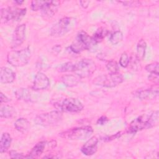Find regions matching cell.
Here are the masks:
<instances>
[{"mask_svg": "<svg viewBox=\"0 0 159 159\" xmlns=\"http://www.w3.org/2000/svg\"><path fill=\"white\" fill-rule=\"evenodd\" d=\"M31 56L30 50L26 47L20 50H12L8 52L7 60L14 66H22L28 63Z\"/></svg>", "mask_w": 159, "mask_h": 159, "instance_id": "cell-1", "label": "cell"}, {"mask_svg": "<svg viewBox=\"0 0 159 159\" xmlns=\"http://www.w3.org/2000/svg\"><path fill=\"white\" fill-rule=\"evenodd\" d=\"M76 25V19L65 17L59 20L50 29V35L54 37H61L70 32Z\"/></svg>", "mask_w": 159, "mask_h": 159, "instance_id": "cell-2", "label": "cell"}, {"mask_svg": "<svg viewBox=\"0 0 159 159\" xmlns=\"http://www.w3.org/2000/svg\"><path fill=\"white\" fill-rule=\"evenodd\" d=\"M93 132L91 126H82L75 127L62 132L60 135L65 139L70 140H84L89 137Z\"/></svg>", "mask_w": 159, "mask_h": 159, "instance_id": "cell-3", "label": "cell"}, {"mask_svg": "<svg viewBox=\"0 0 159 159\" xmlns=\"http://www.w3.org/2000/svg\"><path fill=\"white\" fill-rule=\"evenodd\" d=\"M62 119V114L60 111H53L39 114L36 116L34 122L36 124L43 127L53 126L59 124Z\"/></svg>", "mask_w": 159, "mask_h": 159, "instance_id": "cell-4", "label": "cell"}, {"mask_svg": "<svg viewBox=\"0 0 159 159\" xmlns=\"http://www.w3.org/2000/svg\"><path fill=\"white\" fill-rule=\"evenodd\" d=\"M25 8H17L16 7H8L1 10V20L2 23L11 21L20 20L26 14Z\"/></svg>", "mask_w": 159, "mask_h": 159, "instance_id": "cell-5", "label": "cell"}, {"mask_svg": "<svg viewBox=\"0 0 159 159\" xmlns=\"http://www.w3.org/2000/svg\"><path fill=\"white\" fill-rule=\"evenodd\" d=\"M124 81L123 76L119 73H109L106 75L98 76L94 80V83L107 88H112L122 83Z\"/></svg>", "mask_w": 159, "mask_h": 159, "instance_id": "cell-6", "label": "cell"}, {"mask_svg": "<svg viewBox=\"0 0 159 159\" xmlns=\"http://www.w3.org/2000/svg\"><path fill=\"white\" fill-rule=\"evenodd\" d=\"M95 63L91 59H83L75 64L74 71L81 78L91 75L96 70Z\"/></svg>", "mask_w": 159, "mask_h": 159, "instance_id": "cell-7", "label": "cell"}, {"mask_svg": "<svg viewBox=\"0 0 159 159\" xmlns=\"http://www.w3.org/2000/svg\"><path fill=\"white\" fill-rule=\"evenodd\" d=\"M58 111L66 112H78L83 110V105L78 99L72 98H65L60 104H57Z\"/></svg>", "mask_w": 159, "mask_h": 159, "instance_id": "cell-8", "label": "cell"}, {"mask_svg": "<svg viewBox=\"0 0 159 159\" xmlns=\"http://www.w3.org/2000/svg\"><path fill=\"white\" fill-rule=\"evenodd\" d=\"M60 5L58 1H47L41 10V14L44 19H48L52 17L57 12Z\"/></svg>", "mask_w": 159, "mask_h": 159, "instance_id": "cell-9", "label": "cell"}, {"mask_svg": "<svg viewBox=\"0 0 159 159\" xmlns=\"http://www.w3.org/2000/svg\"><path fill=\"white\" fill-rule=\"evenodd\" d=\"M148 116L142 115L133 120L129 125V132L135 133L144 129H148Z\"/></svg>", "mask_w": 159, "mask_h": 159, "instance_id": "cell-10", "label": "cell"}, {"mask_svg": "<svg viewBox=\"0 0 159 159\" xmlns=\"http://www.w3.org/2000/svg\"><path fill=\"white\" fill-rule=\"evenodd\" d=\"M25 29L26 26L24 24L19 25L16 27L12 35V47H17L24 42L25 38Z\"/></svg>", "mask_w": 159, "mask_h": 159, "instance_id": "cell-11", "label": "cell"}, {"mask_svg": "<svg viewBox=\"0 0 159 159\" xmlns=\"http://www.w3.org/2000/svg\"><path fill=\"white\" fill-rule=\"evenodd\" d=\"M50 85L48 78L43 73L38 72L34 78L33 83V89L35 90H43L47 89Z\"/></svg>", "mask_w": 159, "mask_h": 159, "instance_id": "cell-12", "label": "cell"}, {"mask_svg": "<svg viewBox=\"0 0 159 159\" xmlns=\"http://www.w3.org/2000/svg\"><path fill=\"white\" fill-rule=\"evenodd\" d=\"M98 139L96 137H92L88 139L81 148L82 153L86 156L94 155L98 149Z\"/></svg>", "mask_w": 159, "mask_h": 159, "instance_id": "cell-13", "label": "cell"}, {"mask_svg": "<svg viewBox=\"0 0 159 159\" xmlns=\"http://www.w3.org/2000/svg\"><path fill=\"white\" fill-rule=\"evenodd\" d=\"M135 96L142 100H150L155 99L158 95V88L140 89L135 92Z\"/></svg>", "mask_w": 159, "mask_h": 159, "instance_id": "cell-14", "label": "cell"}, {"mask_svg": "<svg viewBox=\"0 0 159 159\" xmlns=\"http://www.w3.org/2000/svg\"><path fill=\"white\" fill-rule=\"evenodd\" d=\"M14 72L7 67H1L0 70V81L2 83H11L15 80Z\"/></svg>", "mask_w": 159, "mask_h": 159, "instance_id": "cell-15", "label": "cell"}, {"mask_svg": "<svg viewBox=\"0 0 159 159\" xmlns=\"http://www.w3.org/2000/svg\"><path fill=\"white\" fill-rule=\"evenodd\" d=\"M77 38H78L86 47L87 50H89L93 49L96 45V43L93 39L92 37H90L86 32L81 31L77 35Z\"/></svg>", "mask_w": 159, "mask_h": 159, "instance_id": "cell-16", "label": "cell"}, {"mask_svg": "<svg viewBox=\"0 0 159 159\" xmlns=\"http://www.w3.org/2000/svg\"><path fill=\"white\" fill-rule=\"evenodd\" d=\"M46 145V142L45 141H41L37 143L31 150L30 153L25 157L28 158H37L43 152L45 147Z\"/></svg>", "mask_w": 159, "mask_h": 159, "instance_id": "cell-17", "label": "cell"}, {"mask_svg": "<svg viewBox=\"0 0 159 159\" xmlns=\"http://www.w3.org/2000/svg\"><path fill=\"white\" fill-rule=\"evenodd\" d=\"M81 78L77 75H66L62 76V82L68 87L76 86L80 81Z\"/></svg>", "mask_w": 159, "mask_h": 159, "instance_id": "cell-18", "label": "cell"}, {"mask_svg": "<svg viewBox=\"0 0 159 159\" xmlns=\"http://www.w3.org/2000/svg\"><path fill=\"white\" fill-rule=\"evenodd\" d=\"M12 142L11 136L9 133L4 132L1 138L0 141V152L4 153L9 148Z\"/></svg>", "mask_w": 159, "mask_h": 159, "instance_id": "cell-19", "label": "cell"}, {"mask_svg": "<svg viewBox=\"0 0 159 159\" xmlns=\"http://www.w3.org/2000/svg\"><path fill=\"white\" fill-rule=\"evenodd\" d=\"M14 127L18 131L22 133H25L30 128V122L26 119L19 118L14 122Z\"/></svg>", "mask_w": 159, "mask_h": 159, "instance_id": "cell-20", "label": "cell"}, {"mask_svg": "<svg viewBox=\"0 0 159 159\" xmlns=\"http://www.w3.org/2000/svg\"><path fill=\"white\" fill-rule=\"evenodd\" d=\"M147 48V43L145 41L142 39H140L137 45V54L136 56L139 60L143 59L145 55V51Z\"/></svg>", "mask_w": 159, "mask_h": 159, "instance_id": "cell-21", "label": "cell"}, {"mask_svg": "<svg viewBox=\"0 0 159 159\" xmlns=\"http://www.w3.org/2000/svg\"><path fill=\"white\" fill-rule=\"evenodd\" d=\"M108 33L109 31L107 29L104 27H100L94 32V34L92 36V38L94 40V42L98 43L99 42H101L108 34Z\"/></svg>", "mask_w": 159, "mask_h": 159, "instance_id": "cell-22", "label": "cell"}, {"mask_svg": "<svg viewBox=\"0 0 159 159\" xmlns=\"http://www.w3.org/2000/svg\"><path fill=\"white\" fill-rule=\"evenodd\" d=\"M16 96L19 100H22L24 101H30V93L25 88H19L15 92Z\"/></svg>", "mask_w": 159, "mask_h": 159, "instance_id": "cell-23", "label": "cell"}, {"mask_svg": "<svg viewBox=\"0 0 159 159\" xmlns=\"http://www.w3.org/2000/svg\"><path fill=\"white\" fill-rule=\"evenodd\" d=\"M16 114L15 109L11 106H4L1 107L0 111V116L3 118H10L13 117Z\"/></svg>", "mask_w": 159, "mask_h": 159, "instance_id": "cell-24", "label": "cell"}, {"mask_svg": "<svg viewBox=\"0 0 159 159\" xmlns=\"http://www.w3.org/2000/svg\"><path fill=\"white\" fill-rule=\"evenodd\" d=\"M70 48L71 51L76 53H78L84 50H87L85 45L77 37L76 38L75 40L71 43Z\"/></svg>", "mask_w": 159, "mask_h": 159, "instance_id": "cell-25", "label": "cell"}, {"mask_svg": "<svg viewBox=\"0 0 159 159\" xmlns=\"http://www.w3.org/2000/svg\"><path fill=\"white\" fill-rule=\"evenodd\" d=\"M123 39V34L120 30H117L111 34L110 35V42L113 44L116 45L122 41Z\"/></svg>", "mask_w": 159, "mask_h": 159, "instance_id": "cell-26", "label": "cell"}, {"mask_svg": "<svg viewBox=\"0 0 159 159\" xmlns=\"http://www.w3.org/2000/svg\"><path fill=\"white\" fill-rule=\"evenodd\" d=\"M158 111H156L153 112L151 114L148 115V129L154 127L158 123Z\"/></svg>", "mask_w": 159, "mask_h": 159, "instance_id": "cell-27", "label": "cell"}, {"mask_svg": "<svg viewBox=\"0 0 159 159\" xmlns=\"http://www.w3.org/2000/svg\"><path fill=\"white\" fill-rule=\"evenodd\" d=\"M106 68L109 73H117L119 70L117 63L114 60L109 61L106 64Z\"/></svg>", "mask_w": 159, "mask_h": 159, "instance_id": "cell-28", "label": "cell"}, {"mask_svg": "<svg viewBox=\"0 0 159 159\" xmlns=\"http://www.w3.org/2000/svg\"><path fill=\"white\" fill-rule=\"evenodd\" d=\"M75 64L72 62H66L64 64L61 65L59 66L58 70L60 72H66V71H74Z\"/></svg>", "mask_w": 159, "mask_h": 159, "instance_id": "cell-29", "label": "cell"}, {"mask_svg": "<svg viewBox=\"0 0 159 159\" xmlns=\"http://www.w3.org/2000/svg\"><path fill=\"white\" fill-rule=\"evenodd\" d=\"M47 1H32L31 2V9L32 11L42 10L44 5L46 4Z\"/></svg>", "mask_w": 159, "mask_h": 159, "instance_id": "cell-30", "label": "cell"}, {"mask_svg": "<svg viewBox=\"0 0 159 159\" xmlns=\"http://www.w3.org/2000/svg\"><path fill=\"white\" fill-rule=\"evenodd\" d=\"M145 70L148 72L152 74L158 75V63L154 62L150 64H148L145 66Z\"/></svg>", "mask_w": 159, "mask_h": 159, "instance_id": "cell-31", "label": "cell"}, {"mask_svg": "<svg viewBox=\"0 0 159 159\" xmlns=\"http://www.w3.org/2000/svg\"><path fill=\"white\" fill-rule=\"evenodd\" d=\"M140 61L136 55H135L134 57L132 56L131 57V58H130V60H129V64H130V66H131V68L133 70H138L140 68L139 66H140Z\"/></svg>", "mask_w": 159, "mask_h": 159, "instance_id": "cell-32", "label": "cell"}, {"mask_svg": "<svg viewBox=\"0 0 159 159\" xmlns=\"http://www.w3.org/2000/svg\"><path fill=\"white\" fill-rule=\"evenodd\" d=\"M130 60V58L128 56L127 53L126 52H124L122 53L120 59H119V64L122 67H127L129 65Z\"/></svg>", "mask_w": 159, "mask_h": 159, "instance_id": "cell-33", "label": "cell"}, {"mask_svg": "<svg viewBox=\"0 0 159 159\" xmlns=\"http://www.w3.org/2000/svg\"><path fill=\"white\" fill-rule=\"evenodd\" d=\"M9 156L11 158H22L25 157L23 155L22 153H18L17 151H14V150H12L9 152Z\"/></svg>", "mask_w": 159, "mask_h": 159, "instance_id": "cell-34", "label": "cell"}, {"mask_svg": "<svg viewBox=\"0 0 159 159\" xmlns=\"http://www.w3.org/2000/svg\"><path fill=\"white\" fill-rule=\"evenodd\" d=\"M108 122V119L106 116H102L101 117H99L98 120H97V124L98 125H103L104 124H106L107 122Z\"/></svg>", "mask_w": 159, "mask_h": 159, "instance_id": "cell-35", "label": "cell"}, {"mask_svg": "<svg viewBox=\"0 0 159 159\" xmlns=\"http://www.w3.org/2000/svg\"><path fill=\"white\" fill-rule=\"evenodd\" d=\"M148 79L153 81V82H158V75H155V74H152L150 73V76H148Z\"/></svg>", "mask_w": 159, "mask_h": 159, "instance_id": "cell-36", "label": "cell"}, {"mask_svg": "<svg viewBox=\"0 0 159 159\" xmlns=\"http://www.w3.org/2000/svg\"><path fill=\"white\" fill-rule=\"evenodd\" d=\"M0 96H1V103H3V102L5 103V102L9 101V98L6 95H4L2 92L0 93Z\"/></svg>", "mask_w": 159, "mask_h": 159, "instance_id": "cell-37", "label": "cell"}, {"mask_svg": "<svg viewBox=\"0 0 159 159\" xmlns=\"http://www.w3.org/2000/svg\"><path fill=\"white\" fill-rule=\"evenodd\" d=\"M80 3L83 8H87L89 6V1H80Z\"/></svg>", "mask_w": 159, "mask_h": 159, "instance_id": "cell-38", "label": "cell"}, {"mask_svg": "<svg viewBox=\"0 0 159 159\" xmlns=\"http://www.w3.org/2000/svg\"><path fill=\"white\" fill-rule=\"evenodd\" d=\"M24 1H15L16 3H17L18 4H21Z\"/></svg>", "mask_w": 159, "mask_h": 159, "instance_id": "cell-39", "label": "cell"}]
</instances>
